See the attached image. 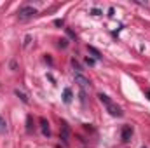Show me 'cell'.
I'll return each mask as SVG.
<instances>
[{
  "label": "cell",
  "mask_w": 150,
  "mask_h": 148,
  "mask_svg": "<svg viewBox=\"0 0 150 148\" xmlns=\"http://www.w3.org/2000/svg\"><path fill=\"white\" fill-rule=\"evenodd\" d=\"M98 98H100V101L107 106V111H108L112 117H122V110H120V106H117L107 94H98Z\"/></svg>",
  "instance_id": "obj_1"
},
{
  "label": "cell",
  "mask_w": 150,
  "mask_h": 148,
  "mask_svg": "<svg viewBox=\"0 0 150 148\" xmlns=\"http://www.w3.org/2000/svg\"><path fill=\"white\" fill-rule=\"evenodd\" d=\"M35 14H37V9H35V7H30V5H26V7L19 9V12H18V18H19V19H30V18H33Z\"/></svg>",
  "instance_id": "obj_2"
},
{
  "label": "cell",
  "mask_w": 150,
  "mask_h": 148,
  "mask_svg": "<svg viewBox=\"0 0 150 148\" xmlns=\"http://www.w3.org/2000/svg\"><path fill=\"white\" fill-rule=\"evenodd\" d=\"M75 82H77V84H80V87H84V89L91 85L89 78H86L84 75H80V73H75Z\"/></svg>",
  "instance_id": "obj_3"
},
{
  "label": "cell",
  "mask_w": 150,
  "mask_h": 148,
  "mask_svg": "<svg viewBox=\"0 0 150 148\" xmlns=\"http://www.w3.org/2000/svg\"><path fill=\"white\" fill-rule=\"evenodd\" d=\"M131 134H133L131 125H124V127H122V141H124V143L131 141Z\"/></svg>",
  "instance_id": "obj_4"
},
{
  "label": "cell",
  "mask_w": 150,
  "mask_h": 148,
  "mask_svg": "<svg viewBox=\"0 0 150 148\" xmlns=\"http://www.w3.org/2000/svg\"><path fill=\"white\" fill-rule=\"evenodd\" d=\"M40 125H42V134L44 136H51V129H49V124L45 118H40Z\"/></svg>",
  "instance_id": "obj_5"
},
{
  "label": "cell",
  "mask_w": 150,
  "mask_h": 148,
  "mask_svg": "<svg viewBox=\"0 0 150 148\" xmlns=\"http://www.w3.org/2000/svg\"><path fill=\"white\" fill-rule=\"evenodd\" d=\"M63 101H65V103H70V101H72V91H70V89H65V91H63Z\"/></svg>",
  "instance_id": "obj_6"
},
{
  "label": "cell",
  "mask_w": 150,
  "mask_h": 148,
  "mask_svg": "<svg viewBox=\"0 0 150 148\" xmlns=\"http://www.w3.org/2000/svg\"><path fill=\"white\" fill-rule=\"evenodd\" d=\"M4 132H7V122H5V118L0 115V134H4Z\"/></svg>",
  "instance_id": "obj_7"
},
{
  "label": "cell",
  "mask_w": 150,
  "mask_h": 148,
  "mask_svg": "<svg viewBox=\"0 0 150 148\" xmlns=\"http://www.w3.org/2000/svg\"><path fill=\"white\" fill-rule=\"evenodd\" d=\"M61 140H63L65 143L68 141V125H67V124H63V136H61Z\"/></svg>",
  "instance_id": "obj_8"
},
{
  "label": "cell",
  "mask_w": 150,
  "mask_h": 148,
  "mask_svg": "<svg viewBox=\"0 0 150 148\" xmlns=\"http://www.w3.org/2000/svg\"><path fill=\"white\" fill-rule=\"evenodd\" d=\"M16 96H19L23 103H28V98H26V94H25V92H21L19 89H16Z\"/></svg>",
  "instance_id": "obj_9"
},
{
  "label": "cell",
  "mask_w": 150,
  "mask_h": 148,
  "mask_svg": "<svg viewBox=\"0 0 150 148\" xmlns=\"http://www.w3.org/2000/svg\"><path fill=\"white\" fill-rule=\"evenodd\" d=\"M89 51H91V52H93V54H94L96 58H101V56H100V52H98V51H96L94 47H89Z\"/></svg>",
  "instance_id": "obj_10"
},
{
  "label": "cell",
  "mask_w": 150,
  "mask_h": 148,
  "mask_svg": "<svg viewBox=\"0 0 150 148\" xmlns=\"http://www.w3.org/2000/svg\"><path fill=\"white\" fill-rule=\"evenodd\" d=\"M86 63H87L89 66H93V65H94V59H91V58H86Z\"/></svg>",
  "instance_id": "obj_11"
},
{
  "label": "cell",
  "mask_w": 150,
  "mask_h": 148,
  "mask_svg": "<svg viewBox=\"0 0 150 148\" xmlns=\"http://www.w3.org/2000/svg\"><path fill=\"white\" fill-rule=\"evenodd\" d=\"M143 148H145V147H143Z\"/></svg>",
  "instance_id": "obj_12"
}]
</instances>
